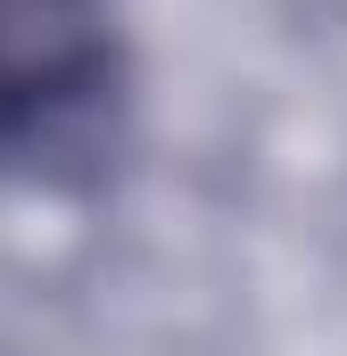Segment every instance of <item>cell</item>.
Wrapping results in <instances>:
<instances>
[{"label": "cell", "instance_id": "6da1fadb", "mask_svg": "<svg viewBox=\"0 0 347 356\" xmlns=\"http://www.w3.org/2000/svg\"><path fill=\"white\" fill-rule=\"evenodd\" d=\"M116 91V0H0V158L33 175L83 158Z\"/></svg>", "mask_w": 347, "mask_h": 356}]
</instances>
